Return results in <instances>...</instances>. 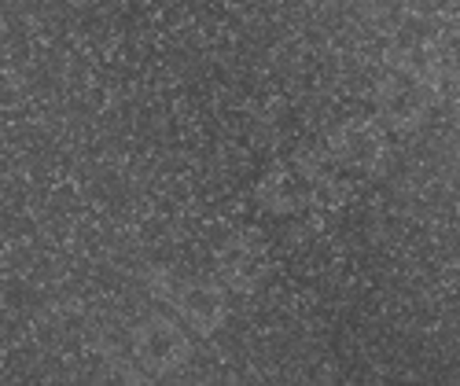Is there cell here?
Here are the masks:
<instances>
[{"label":"cell","mask_w":460,"mask_h":386,"mask_svg":"<svg viewBox=\"0 0 460 386\" xmlns=\"http://www.w3.org/2000/svg\"><path fill=\"white\" fill-rule=\"evenodd\" d=\"M151 291H155L173 309V317L199 338L217 335V328L228 317V291L217 280H191V276L155 273L151 276Z\"/></svg>","instance_id":"obj_1"},{"label":"cell","mask_w":460,"mask_h":386,"mask_svg":"<svg viewBox=\"0 0 460 386\" xmlns=\"http://www.w3.org/2000/svg\"><path fill=\"white\" fill-rule=\"evenodd\" d=\"M258 203H265V210H273V214L295 210V188L284 180V173H270L258 184Z\"/></svg>","instance_id":"obj_4"},{"label":"cell","mask_w":460,"mask_h":386,"mask_svg":"<svg viewBox=\"0 0 460 386\" xmlns=\"http://www.w3.org/2000/svg\"><path fill=\"white\" fill-rule=\"evenodd\" d=\"M265 276H270V258L258 240L233 236L217 250V284L228 294H251Z\"/></svg>","instance_id":"obj_3"},{"label":"cell","mask_w":460,"mask_h":386,"mask_svg":"<svg viewBox=\"0 0 460 386\" xmlns=\"http://www.w3.org/2000/svg\"><path fill=\"white\" fill-rule=\"evenodd\" d=\"M129 357L140 375H173L191 357V331L177 317H147L129 335Z\"/></svg>","instance_id":"obj_2"}]
</instances>
